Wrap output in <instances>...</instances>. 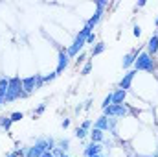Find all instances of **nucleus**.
Returning <instances> with one entry per match:
<instances>
[{
	"label": "nucleus",
	"mask_w": 158,
	"mask_h": 157,
	"mask_svg": "<svg viewBox=\"0 0 158 157\" xmlns=\"http://www.w3.org/2000/svg\"><path fill=\"white\" fill-rule=\"evenodd\" d=\"M140 54H142V48H138V50H131V52L123 57V63H121V65H123V69H129L131 65H134V61L138 59V56H140Z\"/></svg>",
	"instance_id": "obj_4"
},
{
	"label": "nucleus",
	"mask_w": 158,
	"mask_h": 157,
	"mask_svg": "<svg viewBox=\"0 0 158 157\" xmlns=\"http://www.w3.org/2000/svg\"><path fill=\"white\" fill-rule=\"evenodd\" d=\"M44 109H46V104H40L39 107L33 111V115H35V117H39V115H42V113H44Z\"/></svg>",
	"instance_id": "obj_21"
},
{
	"label": "nucleus",
	"mask_w": 158,
	"mask_h": 157,
	"mask_svg": "<svg viewBox=\"0 0 158 157\" xmlns=\"http://www.w3.org/2000/svg\"><path fill=\"white\" fill-rule=\"evenodd\" d=\"M101 150H103V146L101 144H96V142H90L86 148H85V157H94V155H101Z\"/></svg>",
	"instance_id": "obj_6"
},
{
	"label": "nucleus",
	"mask_w": 158,
	"mask_h": 157,
	"mask_svg": "<svg viewBox=\"0 0 158 157\" xmlns=\"http://www.w3.org/2000/svg\"><path fill=\"white\" fill-rule=\"evenodd\" d=\"M96 6H98V9H103V7L107 6V2H105V0H98V2H96Z\"/></svg>",
	"instance_id": "obj_25"
},
{
	"label": "nucleus",
	"mask_w": 158,
	"mask_h": 157,
	"mask_svg": "<svg viewBox=\"0 0 158 157\" xmlns=\"http://www.w3.org/2000/svg\"><path fill=\"white\" fill-rule=\"evenodd\" d=\"M125 98H127V91L118 89L116 92H112V105H119V104H123Z\"/></svg>",
	"instance_id": "obj_10"
},
{
	"label": "nucleus",
	"mask_w": 158,
	"mask_h": 157,
	"mask_svg": "<svg viewBox=\"0 0 158 157\" xmlns=\"http://www.w3.org/2000/svg\"><path fill=\"white\" fill-rule=\"evenodd\" d=\"M88 133H90V131H86V129H83L81 126H79L77 129H76V137H77V139H85V137H86Z\"/></svg>",
	"instance_id": "obj_16"
},
{
	"label": "nucleus",
	"mask_w": 158,
	"mask_h": 157,
	"mask_svg": "<svg viewBox=\"0 0 158 157\" xmlns=\"http://www.w3.org/2000/svg\"><path fill=\"white\" fill-rule=\"evenodd\" d=\"M88 135H90V141H92V142H96V144H99V142H103V141H105V133H103L101 129L92 128Z\"/></svg>",
	"instance_id": "obj_9"
},
{
	"label": "nucleus",
	"mask_w": 158,
	"mask_h": 157,
	"mask_svg": "<svg viewBox=\"0 0 158 157\" xmlns=\"http://www.w3.org/2000/svg\"><path fill=\"white\" fill-rule=\"evenodd\" d=\"M94 128H96V129H101V131H109V118L105 117V115L99 117L94 122Z\"/></svg>",
	"instance_id": "obj_12"
},
{
	"label": "nucleus",
	"mask_w": 158,
	"mask_h": 157,
	"mask_svg": "<svg viewBox=\"0 0 158 157\" xmlns=\"http://www.w3.org/2000/svg\"><path fill=\"white\" fill-rule=\"evenodd\" d=\"M68 61H70V57H68V54H66V50H63V48H59V65H57V74H61L66 67H68Z\"/></svg>",
	"instance_id": "obj_5"
},
{
	"label": "nucleus",
	"mask_w": 158,
	"mask_h": 157,
	"mask_svg": "<svg viewBox=\"0 0 158 157\" xmlns=\"http://www.w3.org/2000/svg\"><path fill=\"white\" fill-rule=\"evenodd\" d=\"M11 124H13V122H11V118L9 117H0V128H2V129L7 131V129L11 128Z\"/></svg>",
	"instance_id": "obj_14"
},
{
	"label": "nucleus",
	"mask_w": 158,
	"mask_h": 157,
	"mask_svg": "<svg viewBox=\"0 0 158 157\" xmlns=\"http://www.w3.org/2000/svg\"><path fill=\"white\" fill-rule=\"evenodd\" d=\"M134 74H136V70H132V72H127L121 81H119V89H123V91H129L131 89V83H132V79H134Z\"/></svg>",
	"instance_id": "obj_7"
},
{
	"label": "nucleus",
	"mask_w": 158,
	"mask_h": 157,
	"mask_svg": "<svg viewBox=\"0 0 158 157\" xmlns=\"http://www.w3.org/2000/svg\"><path fill=\"white\" fill-rule=\"evenodd\" d=\"M105 48H107V44L105 43H96V46L90 50V56L94 57V56H99V54H103L105 52Z\"/></svg>",
	"instance_id": "obj_13"
},
{
	"label": "nucleus",
	"mask_w": 158,
	"mask_h": 157,
	"mask_svg": "<svg viewBox=\"0 0 158 157\" xmlns=\"http://www.w3.org/2000/svg\"><path fill=\"white\" fill-rule=\"evenodd\" d=\"M156 52H158V32H155L153 37L147 43V54H149V56H155Z\"/></svg>",
	"instance_id": "obj_8"
},
{
	"label": "nucleus",
	"mask_w": 158,
	"mask_h": 157,
	"mask_svg": "<svg viewBox=\"0 0 158 157\" xmlns=\"http://www.w3.org/2000/svg\"><path fill=\"white\" fill-rule=\"evenodd\" d=\"M155 24H156V28H158V17H156V20H155Z\"/></svg>",
	"instance_id": "obj_30"
},
{
	"label": "nucleus",
	"mask_w": 158,
	"mask_h": 157,
	"mask_svg": "<svg viewBox=\"0 0 158 157\" xmlns=\"http://www.w3.org/2000/svg\"><path fill=\"white\" fill-rule=\"evenodd\" d=\"M131 113V109L125 105V104H119V105H110L107 109H103V115L107 118H125Z\"/></svg>",
	"instance_id": "obj_2"
},
{
	"label": "nucleus",
	"mask_w": 158,
	"mask_h": 157,
	"mask_svg": "<svg viewBox=\"0 0 158 157\" xmlns=\"http://www.w3.org/2000/svg\"><path fill=\"white\" fill-rule=\"evenodd\" d=\"M94 157H103V155H94Z\"/></svg>",
	"instance_id": "obj_33"
},
{
	"label": "nucleus",
	"mask_w": 158,
	"mask_h": 157,
	"mask_svg": "<svg viewBox=\"0 0 158 157\" xmlns=\"http://www.w3.org/2000/svg\"><path fill=\"white\" fill-rule=\"evenodd\" d=\"M61 157H68V155H66V154H63V155H61Z\"/></svg>",
	"instance_id": "obj_31"
},
{
	"label": "nucleus",
	"mask_w": 158,
	"mask_h": 157,
	"mask_svg": "<svg viewBox=\"0 0 158 157\" xmlns=\"http://www.w3.org/2000/svg\"><path fill=\"white\" fill-rule=\"evenodd\" d=\"M81 128H83V129H86V131H88V129H90V128H92V120H88V118H86V120H83V124H81Z\"/></svg>",
	"instance_id": "obj_22"
},
{
	"label": "nucleus",
	"mask_w": 158,
	"mask_h": 157,
	"mask_svg": "<svg viewBox=\"0 0 158 157\" xmlns=\"http://www.w3.org/2000/svg\"><path fill=\"white\" fill-rule=\"evenodd\" d=\"M112 105V94H109L105 100H103V104H101V109H107V107H110Z\"/></svg>",
	"instance_id": "obj_17"
},
{
	"label": "nucleus",
	"mask_w": 158,
	"mask_h": 157,
	"mask_svg": "<svg viewBox=\"0 0 158 157\" xmlns=\"http://www.w3.org/2000/svg\"><path fill=\"white\" fill-rule=\"evenodd\" d=\"M90 70H92V63L88 61V63H85V67L81 69V74H83V76H86V74H90Z\"/></svg>",
	"instance_id": "obj_18"
},
{
	"label": "nucleus",
	"mask_w": 158,
	"mask_h": 157,
	"mask_svg": "<svg viewBox=\"0 0 158 157\" xmlns=\"http://www.w3.org/2000/svg\"><path fill=\"white\" fill-rule=\"evenodd\" d=\"M35 85H37V74L22 79V91H24L26 94H31L33 91H37V89H35Z\"/></svg>",
	"instance_id": "obj_3"
},
{
	"label": "nucleus",
	"mask_w": 158,
	"mask_h": 157,
	"mask_svg": "<svg viewBox=\"0 0 158 157\" xmlns=\"http://www.w3.org/2000/svg\"><path fill=\"white\" fill-rule=\"evenodd\" d=\"M68 146H70V141H68V139L59 141V148H61V150H68Z\"/></svg>",
	"instance_id": "obj_20"
},
{
	"label": "nucleus",
	"mask_w": 158,
	"mask_h": 157,
	"mask_svg": "<svg viewBox=\"0 0 158 157\" xmlns=\"http://www.w3.org/2000/svg\"><path fill=\"white\" fill-rule=\"evenodd\" d=\"M143 6H145V0H140V2L136 4V9H138V7H143Z\"/></svg>",
	"instance_id": "obj_28"
},
{
	"label": "nucleus",
	"mask_w": 158,
	"mask_h": 157,
	"mask_svg": "<svg viewBox=\"0 0 158 157\" xmlns=\"http://www.w3.org/2000/svg\"><path fill=\"white\" fill-rule=\"evenodd\" d=\"M94 41H96V34H94V32H92V34H90V35H88V37H86V44H92V43H94Z\"/></svg>",
	"instance_id": "obj_23"
},
{
	"label": "nucleus",
	"mask_w": 158,
	"mask_h": 157,
	"mask_svg": "<svg viewBox=\"0 0 158 157\" xmlns=\"http://www.w3.org/2000/svg\"><path fill=\"white\" fill-rule=\"evenodd\" d=\"M136 157H153V155H136Z\"/></svg>",
	"instance_id": "obj_29"
},
{
	"label": "nucleus",
	"mask_w": 158,
	"mask_h": 157,
	"mask_svg": "<svg viewBox=\"0 0 158 157\" xmlns=\"http://www.w3.org/2000/svg\"><path fill=\"white\" fill-rule=\"evenodd\" d=\"M132 34H134V37H140V35H142V28H140V26H134Z\"/></svg>",
	"instance_id": "obj_24"
},
{
	"label": "nucleus",
	"mask_w": 158,
	"mask_h": 157,
	"mask_svg": "<svg viewBox=\"0 0 158 157\" xmlns=\"http://www.w3.org/2000/svg\"><path fill=\"white\" fill-rule=\"evenodd\" d=\"M85 57H86L85 54H81V56H79L77 59H76V61H77V65H79V63H83V61H85Z\"/></svg>",
	"instance_id": "obj_27"
},
{
	"label": "nucleus",
	"mask_w": 158,
	"mask_h": 157,
	"mask_svg": "<svg viewBox=\"0 0 158 157\" xmlns=\"http://www.w3.org/2000/svg\"><path fill=\"white\" fill-rule=\"evenodd\" d=\"M9 118H11V122H20V120L24 118V113L15 111V113H11V115H9Z\"/></svg>",
	"instance_id": "obj_15"
},
{
	"label": "nucleus",
	"mask_w": 158,
	"mask_h": 157,
	"mask_svg": "<svg viewBox=\"0 0 158 157\" xmlns=\"http://www.w3.org/2000/svg\"><path fill=\"white\" fill-rule=\"evenodd\" d=\"M55 78H57V72H50V74L42 76V79H44V83H50V81H53Z\"/></svg>",
	"instance_id": "obj_19"
},
{
	"label": "nucleus",
	"mask_w": 158,
	"mask_h": 157,
	"mask_svg": "<svg viewBox=\"0 0 158 157\" xmlns=\"http://www.w3.org/2000/svg\"><path fill=\"white\" fill-rule=\"evenodd\" d=\"M134 70H145V72H153L155 70V61H153V56H149L147 52H142L138 56V59L134 61Z\"/></svg>",
	"instance_id": "obj_1"
},
{
	"label": "nucleus",
	"mask_w": 158,
	"mask_h": 157,
	"mask_svg": "<svg viewBox=\"0 0 158 157\" xmlns=\"http://www.w3.org/2000/svg\"><path fill=\"white\" fill-rule=\"evenodd\" d=\"M153 157H158V152H156V154H155V155H153Z\"/></svg>",
	"instance_id": "obj_32"
},
{
	"label": "nucleus",
	"mask_w": 158,
	"mask_h": 157,
	"mask_svg": "<svg viewBox=\"0 0 158 157\" xmlns=\"http://www.w3.org/2000/svg\"><path fill=\"white\" fill-rule=\"evenodd\" d=\"M61 126H63V129H66V128H68V126H70V118H64V120H63V124H61Z\"/></svg>",
	"instance_id": "obj_26"
},
{
	"label": "nucleus",
	"mask_w": 158,
	"mask_h": 157,
	"mask_svg": "<svg viewBox=\"0 0 158 157\" xmlns=\"http://www.w3.org/2000/svg\"><path fill=\"white\" fill-rule=\"evenodd\" d=\"M101 17H103V9H98V11H96V13H94V15H92V17H90L88 20H86V26L94 30V28L98 26V22L101 20Z\"/></svg>",
	"instance_id": "obj_11"
}]
</instances>
